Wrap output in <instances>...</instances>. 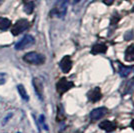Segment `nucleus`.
Listing matches in <instances>:
<instances>
[{
  "instance_id": "1",
  "label": "nucleus",
  "mask_w": 134,
  "mask_h": 133,
  "mask_svg": "<svg viewBox=\"0 0 134 133\" xmlns=\"http://www.w3.org/2000/svg\"><path fill=\"white\" fill-rule=\"evenodd\" d=\"M67 0H57L53 9L51 10L50 15L52 17H57V18H62L65 16L67 12Z\"/></svg>"
},
{
  "instance_id": "2",
  "label": "nucleus",
  "mask_w": 134,
  "mask_h": 133,
  "mask_svg": "<svg viewBox=\"0 0 134 133\" xmlns=\"http://www.w3.org/2000/svg\"><path fill=\"white\" fill-rule=\"evenodd\" d=\"M23 60L26 61L27 63L34 64V65H40L45 62L44 55L37 53V52H29L23 56Z\"/></svg>"
},
{
  "instance_id": "3",
  "label": "nucleus",
  "mask_w": 134,
  "mask_h": 133,
  "mask_svg": "<svg viewBox=\"0 0 134 133\" xmlns=\"http://www.w3.org/2000/svg\"><path fill=\"white\" fill-rule=\"evenodd\" d=\"M73 86H74L73 82L68 81L66 78H61L56 84V90L59 94H63V93L67 92L68 90H70Z\"/></svg>"
},
{
  "instance_id": "4",
  "label": "nucleus",
  "mask_w": 134,
  "mask_h": 133,
  "mask_svg": "<svg viewBox=\"0 0 134 133\" xmlns=\"http://www.w3.org/2000/svg\"><path fill=\"white\" fill-rule=\"evenodd\" d=\"M29 28V22L26 19H20L18 20L12 27V34L13 35H19L20 33L24 32Z\"/></svg>"
},
{
  "instance_id": "5",
  "label": "nucleus",
  "mask_w": 134,
  "mask_h": 133,
  "mask_svg": "<svg viewBox=\"0 0 134 133\" xmlns=\"http://www.w3.org/2000/svg\"><path fill=\"white\" fill-rule=\"evenodd\" d=\"M35 43V39L33 36L31 35H25L18 43L15 45V49L16 50H23L26 49L28 47H30L31 45H33Z\"/></svg>"
},
{
  "instance_id": "6",
  "label": "nucleus",
  "mask_w": 134,
  "mask_h": 133,
  "mask_svg": "<svg viewBox=\"0 0 134 133\" xmlns=\"http://www.w3.org/2000/svg\"><path fill=\"white\" fill-rule=\"evenodd\" d=\"M59 65H60L62 72L64 73L69 72L71 70V68H72V60H71L70 56H64L61 59V61H60Z\"/></svg>"
},
{
  "instance_id": "7",
  "label": "nucleus",
  "mask_w": 134,
  "mask_h": 133,
  "mask_svg": "<svg viewBox=\"0 0 134 133\" xmlns=\"http://www.w3.org/2000/svg\"><path fill=\"white\" fill-rule=\"evenodd\" d=\"M107 113V108L105 107H98V108H95L93 110L90 112V119L92 120H98L100 119L101 117H103Z\"/></svg>"
},
{
  "instance_id": "8",
  "label": "nucleus",
  "mask_w": 134,
  "mask_h": 133,
  "mask_svg": "<svg viewBox=\"0 0 134 133\" xmlns=\"http://www.w3.org/2000/svg\"><path fill=\"white\" fill-rule=\"evenodd\" d=\"M87 96H88V99L91 102H97V101H99L101 99V97H102L100 88L99 87H95L94 89L90 90L89 92H88V94H87Z\"/></svg>"
},
{
  "instance_id": "9",
  "label": "nucleus",
  "mask_w": 134,
  "mask_h": 133,
  "mask_svg": "<svg viewBox=\"0 0 134 133\" xmlns=\"http://www.w3.org/2000/svg\"><path fill=\"white\" fill-rule=\"evenodd\" d=\"M32 83H33L34 89H35L37 95L39 96V98L42 99V96H43V85H42L41 80H40L39 78L35 77V78H33V80H32Z\"/></svg>"
},
{
  "instance_id": "10",
  "label": "nucleus",
  "mask_w": 134,
  "mask_h": 133,
  "mask_svg": "<svg viewBox=\"0 0 134 133\" xmlns=\"http://www.w3.org/2000/svg\"><path fill=\"white\" fill-rule=\"evenodd\" d=\"M99 127L101 129H103V130H105L106 132H112V131H114L115 130V124L113 123V122L109 121V120H105V121H102L99 124Z\"/></svg>"
},
{
  "instance_id": "11",
  "label": "nucleus",
  "mask_w": 134,
  "mask_h": 133,
  "mask_svg": "<svg viewBox=\"0 0 134 133\" xmlns=\"http://www.w3.org/2000/svg\"><path fill=\"white\" fill-rule=\"evenodd\" d=\"M107 51V46L104 44H95L93 45L91 53L92 54H103Z\"/></svg>"
},
{
  "instance_id": "12",
  "label": "nucleus",
  "mask_w": 134,
  "mask_h": 133,
  "mask_svg": "<svg viewBox=\"0 0 134 133\" xmlns=\"http://www.w3.org/2000/svg\"><path fill=\"white\" fill-rule=\"evenodd\" d=\"M125 60L131 62L134 61V45H130L125 51Z\"/></svg>"
},
{
  "instance_id": "13",
  "label": "nucleus",
  "mask_w": 134,
  "mask_h": 133,
  "mask_svg": "<svg viewBox=\"0 0 134 133\" xmlns=\"http://www.w3.org/2000/svg\"><path fill=\"white\" fill-rule=\"evenodd\" d=\"M11 26V21L5 18V17H0V29L1 30H7Z\"/></svg>"
},
{
  "instance_id": "14",
  "label": "nucleus",
  "mask_w": 134,
  "mask_h": 133,
  "mask_svg": "<svg viewBox=\"0 0 134 133\" xmlns=\"http://www.w3.org/2000/svg\"><path fill=\"white\" fill-rule=\"evenodd\" d=\"M17 90H18V93L20 94V96L22 97V99H24L25 101L29 100V96L27 94V91H26V89H25V87L23 86L22 84H19L17 86Z\"/></svg>"
},
{
  "instance_id": "15",
  "label": "nucleus",
  "mask_w": 134,
  "mask_h": 133,
  "mask_svg": "<svg viewBox=\"0 0 134 133\" xmlns=\"http://www.w3.org/2000/svg\"><path fill=\"white\" fill-rule=\"evenodd\" d=\"M130 72H131V68L130 67L121 66L120 69H119V73H120V75L123 76V77H126Z\"/></svg>"
},
{
  "instance_id": "16",
  "label": "nucleus",
  "mask_w": 134,
  "mask_h": 133,
  "mask_svg": "<svg viewBox=\"0 0 134 133\" xmlns=\"http://www.w3.org/2000/svg\"><path fill=\"white\" fill-rule=\"evenodd\" d=\"M33 9H34L33 2H27V3H25V5H24V11L26 12L27 14H31L33 12Z\"/></svg>"
},
{
  "instance_id": "17",
  "label": "nucleus",
  "mask_w": 134,
  "mask_h": 133,
  "mask_svg": "<svg viewBox=\"0 0 134 133\" xmlns=\"http://www.w3.org/2000/svg\"><path fill=\"white\" fill-rule=\"evenodd\" d=\"M7 81V75L5 73H0V85H3Z\"/></svg>"
},
{
  "instance_id": "18",
  "label": "nucleus",
  "mask_w": 134,
  "mask_h": 133,
  "mask_svg": "<svg viewBox=\"0 0 134 133\" xmlns=\"http://www.w3.org/2000/svg\"><path fill=\"white\" fill-rule=\"evenodd\" d=\"M103 2H104V4H106V5H111V4H113L114 0H103Z\"/></svg>"
},
{
  "instance_id": "19",
  "label": "nucleus",
  "mask_w": 134,
  "mask_h": 133,
  "mask_svg": "<svg viewBox=\"0 0 134 133\" xmlns=\"http://www.w3.org/2000/svg\"><path fill=\"white\" fill-rule=\"evenodd\" d=\"M46 1H47V4L51 5V4H54V3H56V1H57V0H46Z\"/></svg>"
},
{
  "instance_id": "20",
  "label": "nucleus",
  "mask_w": 134,
  "mask_h": 133,
  "mask_svg": "<svg viewBox=\"0 0 134 133\" xmlns=\"http://www.w3.org/2000/svg\"><path fill=\"white\" fill-rule=\"evenodd\" d=\"M43 117H44V116H42V115H41V116H40V120H41V122H43V119H44V118H43ZM43 125H44V128H45V129H46V130H47V126H45V124H43Z\"/></svg>"
},
{
  "instance_id": "21",
  "label": "nucleus",
  "mask_w": 134,
  "mask_h": 133,
  "mask_svg": "<svg viewBox=\"0 0 134 133\" xmlns=\"http://www.w3.org/2000/svg\"><path fill=\"white\" fill-rule=\"evenodd\" d=\"M130 125H131V127L134 129V120H132V122H131V124H130Z\"/></svg>"
},
{
  "instance_id": "22",
  "label": "nucleus",
  "mask_w": 134,
  "mask_h": 133,
  "mask_svg": "<svg viewBox=\"0 0 134 133\" xmlns=\"http://www.w3.org/2000/svg\"><path fill=\"white\" fill-rule=\"evenodd\" d=\"M78 1H80V0H72L73 3H76V2H78Z\"/></svg>"
},
{
  "instance_id": "23",
  "label": "nucleus",
  "mask_w": 134,
  "mask_h": 133,
  "mask_svg": "<svg viewBox=\"0 0 134 133\" xmlns=\"http://www.w3.org/2000/svg\"><path fill=\"white\" fill-rule=\"evenodd\" d=\"M132 11H133V12H134V7H133V9H132Z\"/></svg>"
},
{
  "instance_id": "24",
  "label": "nucleus",
  "mask_w": 134,
  "mask_h": 133,
  "mask_svg": "<svg viewBox=\"0 0 134 133\" xmlns=\"http://www.w3.org/2000/svg\"><path fill=\"white\" fill-rule=\"evenodd\" d=\"M1 2H2V0H0V3H1Z\"/></svg>"
},
{
  "instance_id": "25",
  "label": "nucleus",
  "mask_w": 134,
  "mask_h": 133,
  "mask_svg": "<svg viewBox=\"0 0 134 133\" xmlns=\"http://www.w3.org/2000/svg\"><path fill=\"white\" fill-rule=\"evenodd\" d=\"M18 133H20V132H18Z\"/></svg>"
}]
</instances>
